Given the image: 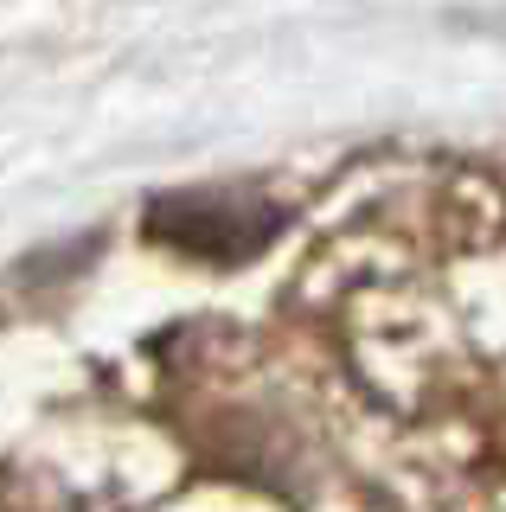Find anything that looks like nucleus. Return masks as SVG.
I'll use <instances>...</instances> for the list:
<instances>
[{"label":"nucleus","mask_w":506,"mask_h":512,"mask_svg":"<svg viewBox=\"0 0 506 512\" xmlns=\"http://www.w3.org/2000/svg\"><path fill=\"white\" fill-rule=\"evenodd\" d=\"M148 231L167 237V244H180V250L244 256L276 231V212L270 205H244V199H231V192H167L148 212Z\"/></svg>","instance_id":"f257e3e1"}]
</instances>
